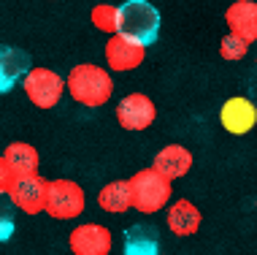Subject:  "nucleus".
Instances as JSON below:
<instances>
[{"label": "nucleus", "mask_w": 257, "mask_h": 255, "mask_svg": "<svg viewBox=\"0 0 257 255\" xmlns=\"http://www.w3.org/2000/svg\"><path fill=\"white\" fill-rule=\"evenodd\" d=\"M65 87H68V95L81 103L87 109H100L106 106L114 95V79H111V71L103 65H95V63H81V65H73L65 76Z\"/></svg>", "instance_id": "1"}, {"label": "nucleus", "mask_w": 257, "mask_h": 255, "mask_svg": "<svg viewBox=\"0 0 257 255\" xmlns=\"http://www.w3.org/2000/svg\"><path fill=\"white\" fill-rule=\"evenodd\" d=\"M130 182V196H133V209L138 215H157L160 209H165L173 196L171 179H165L157 168H141L136 171Z\"/></svg>", "instance_id": "2"}, {"label": "nucleus", "mask_w": 257, "mask_h": 255, "mask_svg": "<svg viewBox=\"0 0 257 255\" xmlns=\"http://www.w3.org/2000/svg\"><path fill=\"white\" fill-rule=\"evenodd\" d=\"M119 33L141 41V44H155L160 36V11L149 0H124L119 6Z\"/></svg>", "instance_id": "3"}, {"label": "nucleus", "mask_w": 257, "mask_h": 255, "mask_svg": "<svg viewBox=\"0 0 257 255\" xmlns=\"http://www.w3.org/2000/svg\"><path fill=\"white\" fill-rule=\"evenodd\" d=\"M22 90H25V98L36 109H54L62 101V95L68 93L65 79L57 71L44 65H33L27 71V76L22 79Z\"/></svg>", "instance_id": "4"}, {"label": "nucleus", "mask_w": 257, "mask_h": 255, "mask_svg": "<svg viewBox=\"0 0 257 255\" xmlns=\"http://www.w3.org/2000/svg\"><path fill=\"white\" fill-rule=\"evenodd\" d=\"M87 206L84 188L73 179H49L46 193V215L54 220H76Z\"/></svg>", "instance_id": "5"}, {"label": "nucleus", "mask_w": 257, "mask_h": 255, "mask_svg": "<svg viewBox=\"0 0 257 255\" xmlns=\"http://www.w3.org/2000/svg\"><path fill=\"white\" fill-rule=\"evenodd\" d=\"M46 193H49V179H44L38 171L36 174H22L14 177L9 201L25 215H38V212H46Z\"/></svg>", "instance_id": "6"}, {"label": "nucleus", "mask_w": 257, "mask_h": 255, "mask_svg": "<svg viewBox=\"0 0 257 255\" xmlns=\"http://www.w3.org/2000/svg\"><path fill=\"white\" fill-rule=\"evenodd\" d=\"M103 54H106L108 71L130 73V71H136V68L144 63V57H147V44L124 36V33H114V36H108Z\"/></svg>", "instance_id": "7"}, {"label": "nucleus", "mask_w": 257, "mask_h": 255, "mask_svg": "<svg viewBox=\"0 0 257 255\" xmlns=\"http://www.w3.org/2000/svg\"><path fill=\"white\" fill-rule=\"evenodd\" d=\"M114 114H116V122H119L124 130H147L152 122L157 120V106L149 95L127 93L119 103H116Z\"/></svg>", "instance_id": "8"}, {"label": "nucleus", "mask_w": 257, "mask_h": 255, "mask_svg": "<svg viewBox=\"0 0 257 255\" xmlns=\"http://www.w3.org/2000/svg\"><path fill=\"white\" fill-rule=\"evenodd\" d=\"M68 247L73 255H108L114 247V236L100 223H81L71 231Z\"/></svg>", "instance_id": "9"}, {"label": "nucleus", "mask_w": 257, "mask_h": 255, "mask_svg": "<svg viewBox=\"0 0 257 255\" xmlns=\"http://www.w3.org/2000/svg\"><path fill=\"white\" fill-rule=\"evenodd\" d=\"M219 122L230 136H246L257 125V106L244 95H233L222 103Z\"/></svg>", "instance_id": "10"}, {"label": "nucleus", "mask_w": 257, "mask_h": 255, "mask_svg": "<svg viewBox=\"0 0 257 255\" xmlns=\"http://www.w3.org/2000/svg\"><path fill=\"white\" fill-rule=\"evenodd\" d=\"M227 33L254 44L257 41V3L254 0H233L225 11Z\"/></svg>", "instance_id": "11"}, {"label": "nucleus", "mask_w": 257, "mask_h": 255, "mask_svg": "<svg viewBox=\"0 0 257 255\" xmlns=\"http://www.w3.org/2000/svg\"><path fill=\"white\" fill-rule=\"evenodd\" d=\"M165 223H168V231L176 236H195L203 223V215L190 198H176L165 212Z\"/></svg>", "instance_id": "12"}, {"label": "nucleus", "mask_w": 257, "mask_h": 255, "mask_svg": "<svg viewBox=\"0 0 257 255\" xmlns=\"http://www.w3.org/2000/svg\"><path fill=\"white\" fill-rule=\"evenodd\" d=\"M33 68L30 54L17 46H6L0 49V95L11 93L17 87V81H22L27 76V71Z\"/></svg>", "instance_id": "13"}, {"label": "nucleus", "mask_w": 257, "mask_h": 255, "mask_svg": "<svg viewBox=\"0 0 257 255\" xmlns=\"http://www.w3.org/2000/svg\"><path fill=\"white\" fill-rule=\"evenodd\" d=\"M192 152L184 147V144H168V147H163L160 152L155 155V163H152V168H157L160 174L165 179H182L190 174L192 168Z\"/></svg>", "instance_id": "14"}, {"label": "nucleus", "mask_w": 257, "mask_h": 255, "mask_svg": "<svg viewBox=\"0 0 257 255\" xmlns=\"http://www.w3.org/2000/svg\"><path fill=\"white\" fill-rule=\"evenodd\" d=\"M98 206L111 215H124L133 209V196H130V182L127 179H114V182L103 185L98 193Z\"/></svg>", "instance_id": "15"}, {"label": "nucleus", "mask_w": 257, "mask_h": 255, "mask_svg": "<svg viewBox=\"0 0 257 255\" xmlns=\"http://www.w3.org/2000/svg\"><path fill=\"white\" fill-rule=\"evenodd\" d=\"M3 157H6V163L11 166V171H14L17 177H22V174H36L38 166H41L38 149L33 147V144H27V141H11L9 147L3 149Z\"/></svg>", "instance_id": "16"}, {"label": "nucleus", "mask_w": 257, "mask_h": 255, "mask_svg": "<svg viewBox=\"0 0 257 255\" xmlns=\"http://www.w3.org/2000/svg\"><path fill=\"white\" fill-rule=\"evenodd\" d=\"M122 255H160L157 233L149 225H130L124 231V247Z\"/></svg>", "instance_id": "17"}, {"label": "nucleus", "mask_w": 257, "mask_h": 255, "mask_svg": "<svg viewBox=\"0 0 257 255\" xmlns=\"http://www.w3.org/2000/svg\"><path fill=\"white\" fill-rule=\"evenodd\" d=\"M89 22H92L95 30L106 33V36H114V33H119V6L114 3H98L92 11H89Z\"/></svg>", "instance_id": "18"}, {"label": "nucleus", "mask_w": 257, "mask_h": 255, "mask_svg": "<svg viewBox=\"0 0 257 255\" xmlns=\"http://www.w3.org/2000/svg\"><path fill=\"white\" fill-rule=\"evenodd\" d=\"M246 54H249V41L233 36V33H227V36L219 41V57L227 60V63H238Z\"/></svg>", "instance_id": "19"}, {"label": "nucleus", "mask_w": 257, "mask_h": 255, "mask_svg": "<svg viewBox=\"0 0 257 255\" xmlns=\"http://www.w3.org/2000/svg\"><path fill=\"white\" fill-rule=\"evenodd\" d=\"M14 177H17V174H14V171H11V166L6 163V157L0 155V196H9Z\"/></svg>", "instance_id": "20"}, {"label": "nucleus", "mask_w": 257, "mask_h": 255, "mask_svg": "<svg viewBox=\"0 0 257 255\" xmlns=\"http://www.w3.org/2000/svg\"><path fill=\"white\" fill-rule=\"evenodd\" d=\"M14 231H17V225H14V220L9 215H0V244L9 242L14 236Z\"/></svg>", "instance_id": "21"}, {"label": "nucleus", "mask_w": 257, "mask_h": 255, "mask_svg": "<svg viewBox=\"0 0 257 255\" xmlns=\"http://www.w3.org/2000/svg\"><path fill=\"white\" fill-rule=\"evenodd\" d=\"M254 209H257V198H254Z\"/></svg>", "instance_id": "22"}]
</instances>
